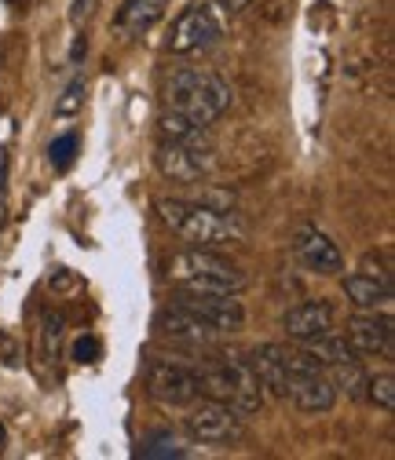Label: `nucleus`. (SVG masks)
<instances>
[{"instance_id":"nucleus-18","label":"nucleus","mask_w":395,"mask_h":460,"mask_svg":"<svg viewBox=\"0 0 395 460\" xmlns=\"http://www.w3.org/2000/svg\"><path fill=\"white\" fill-rule=\"evenodd\" d=\"M304 351L308 355H315L322 366H341V362H352L355 358V348L348 343V336L345 332H322V336H315V340H304Z\"/></svg>"},{"instance_id":"nucleus-19","label":"nucleus","mask_w":395,"mask_h":460,"mask_svg":"<svg viewBox=\"0 0 395 460\" xmlns=\"http://www.w3.org/2000/svg\"><path fill=\"white\" fill-rule=\"evenodd\" d=\"M157 128H161V139H176V143H209V132H205L202 125L187 121L184 113H173V110H165V113H161Z\"/></svg>"},{"instance_id":"nucleus-23","label":"nucleus","mask_w":395,"mask_h":460,"mask_svg":"<svg viewBox=\"0 0 395 460\" xmlns=\"http://www.w3.org/2000/svg\"><path fill=\"white\" fill-rule=\"evenodd\" d=\"M81 106H85V77H74L59 95V102H55V118H77Z\"/></svg>"},{"instance_id":"nucleus-29","label":"nucleus","mask_w":395,"mask_h":460,"mask_svg":"<svg viewBox=\"0 0 395 460\" xmlns=\"http://www.w3.org/2000/svg\"><path fill=\"white\" fill-rule=\"evenodd\" d=\"M85 51H88V44H85V37H77V40H74V48H70V59H74V63H81V59H85Z\"/></svg>"},{"instance_id":"nucleus-3","label":"nucleus","mask_w":395,"mask_h":460,"mask_svg":"<svg viewBox=\"0 0 395 460\" xmlns=\"http://www.w3.org/2000/svg\"><path fill=\"white\" fill-rule=\"evenodd\" d=\"M191 369H194V380H198V394L228 402V406H235L242 417L260 413L264 387H260L256 373L249 369V362L231 358V355H209V358L194 362Z\"/></svg>"},{"instance_id":"nucleus-28","label":"nucleus","mask_w":395,"mask_h":460,"mask_svg":"<svg viewBox=\"0 0 395 460\" xmlns=\"http://www.w3.org/2000/svg\"><path fill=\"white\" fill-rule=\"evenodd\" d=\"M212 4H220L223 12H246V8L253 4V0H212Z\"/></svg>"},{"instance_id":"nucleus-16","label":"nucleus","mask_w":395,"mask_h":460,"mask_svg":"<svg viewBox=\"0 0 395 460\" xmlns=\"http://www.w3.org/2000/svg\"><path fill=\"white\" fill-rule=\"evenodd\" d=\"M168 12V0H125L114 15V30L125 37H143L150 33Z\"/></svg>"},{"instance_id":"nucleus-13","label":"nucleus","mask_w":395,"mask_h":460,"mask_svg":"<svg viewBox=\"0 0 395 460\" xmlns=\"http://www.w3.org/2000/svg\"><path fill=\"white\" fill-rule=\"evenodd\" d=\"M249 369L256 373L260 387H267L278 398H286L290 380H293V373H290V348H282V343H260V348L253 351Z\"/></svg>"},{"instance_id":"nucleus-7","label":"nucleus","mask_w":395,"mask_h":460,"mask_svg":"<svg viewBox=\"0 0 395 460\" xmlns=\"http://www.w3.org/2000/svg\"><path fill=\"white\" fill-rule=\"evenodd\" d=\"M147 394L168 410L191 406L198 398L194 369L187 362H176V358H150L147 362Z\"/></svg>"},{"instance_id":"nucleus-25","label":"nucleus","mask_w":395,"mask_h":460,"mask_svg":"<svg viewBox=\"0 0 395 460\" xmlns=\"http://www.w3.org/2000/svg\"><path fill=\"white\" fill-rule=\"evenodd\" d=\"M99 355H103V343H99L95 336H81V340L74 343V358H77V362H99Z\"/></svg>"},{"instance_id":"nucleus-4","label":"nucleus","mask_w":395,"mask_h":460,"mask_svg":"<svg viewBox=\"0 0 395 460\" xmlns=\"http://www.w3.org/2000/svg\"><path fill=\"white\" fill-rule=\"evenodd\" d=\"M168 278H173L180 289L187 293H228V296H238L249 278L238 263L216 256L212 249H187L180 256L168 260Z\"/></svg>"},{"instance_id":"nucleus-6","label":"nucleus","mask_w":395,"mask_h":460,"mask_svg":"<svg viewBox=\"0 0 395 460\" xmlns=\"http://www.w3.org/2000/svg\"><path fill=\"white\" fill-rule=\"evenodd\" d=\"M154 164L165 180L173 183H202L209 172L216 168V157L209 143H176V139H161L154 150Z\"/></svg>"},{"instance_id":"nucleus-10","label":"nucleus","mask_w":395,"mask_h":460,"mask_svg":"<svg viewBox=\"0 0 395 460\" xmlns=\"http://www.w3.org/2000/svg\"><path fill=\"white\" fill-rule=\"evenodd\" d=\"M348 343L355 348V355H381V358H395V329L388 314L377 311H359L348 322Z\"/></svg>"},{"instance_id":"nucleus-1","label":"nucleus","mask_w":395,"mask_h":460,"mask_svg":"<svg viewBox=\"0 0 395 460\" xmlns=\"http://www.w3.org/2000/svg\"><path fill=\"white\" fill-rule=\"evenodd\" d=\"M157 212L165 226L194 249H220L231 242H246V223L231 208H212L205 201H184V198H161Z\"/></svg>"},{"instance_id":"nucleus-14","label":"nucleus","mask_w":395,"mask_h":460,"mask_svg":"<svg viewBox=\"0 0 395 460\" xmlns=\"http://www.w3.org/2000/svg\"><path fill=\"white\" fill-rule=\"evenodd\" d=\"M286 398L293 402L301 413H329V410L337 406V387L329 384V376H326L322 369H315V373L293 376Z\"/></svg>"},{"instance_id":"nucleus-15","label":"nucleus","mask_w":395,"mask_h":460,"mask_svg":"<svg viewBox=\"0 0 395 460\" xmlns=\"http://www.w3.org/2000/svg\"><path fill=\"white\" fill-rule=\"evenodd\" d=\"M282 329L290 332V340L304 343V340H315L322 332L333 329V307L322 304V300H304L297 307L286 311V318H282Z\"/></svg>"},{"instance_id":"nucleus-2","label":"nucleus","mask_w":395,"mask_h":460,"mask_svg":"<svg viewBox=\"0 0 395 460\" xmlns=\"http://www.w3.org/2000/svg\"><path fill=\"white\" fill-rule=\"evenodd\" d=\"M231 99H235L231 84L220 74L202 70V66H180L165 81V106L173 113H184L187 121H194L202 128L220 121L223 113H228Z\"/></svg>"},{"instance_id":"nucleus-21","label":"nucleus","mask_w":395,"mask_h":460,"mask_svg":"<svg viewBox=\"0 0 395 460\" xmlns=\"http://www.w3.org/2000/svg\"><path fill=\"white\" fill-rule=\"evenodd\" d=\"M147 460H180V456H187V449H184V442L173 435V431H154V435H147L143 438V449H139Z\"/></svg>"},{"instance_id":"nucleus-9","label":"nucleus","mask_w":395,"mask_h":460,"mask_svg":"<svg viewBox=\"0 0 395 460\" xmlns=\"http://www.w3.org/2000/svg\"><path fill=\"white\" fill-rule=\"evenodd\" d=\"M180 307H187L191 314H198L205 325H212L220 336H228V332H242L246 325V307L228 296V293H180L176 296Z\"/></svg>"},{"instance_id":"nucleus-17","label":"nucleus","mask_w":395,"mask_h":460,"mask_svg":"<svg viewBox=\"0 0 395 460\" xmlns=\"http://www.w3.org/2000/svg\"><path fill=\"white\" fill-rule=\"evenodd\" d=\"M345 296L352 300L355 311H388L391 307V281L370 278V274H352L345 278Z\"/></svg>"},{"instance_id":"nucleus-20","label":"nucleus","mask_w":395,"mask_h":460,"mask_svg":"<svg viewBox=\"0 0 395 460\" xmlns=\"http://www.w3.org/2000/svg\"><path fill=\"white\" fill-rule=\"evenodd\" d=\"M366 373H363V366H359V358H352V362H341V366H329V384L337 387V391H345L348 398H366Z\"/></svg>"},{"instance_id":"nucleus-5","label":"nucleus","mask_w":395,"mask_h":460,"mask_svg":"<svg viewBox=\"0 0 395 460\" xmlns=\"http://www.w3.org/2000/svg\"><path fill=\"white\" fill-rule=\"evenodd\" d=\"M184 428L194 442H205V446H228V442H238L246 435V417L228 406V402H216V398H202V402H191V410L184 417Z\"/></svg>"},{"instance_id":"nucleus-27","label":"nucleus","mask_w":395,"mask_h":460,"mask_svg":"<svg viewBox=\"0 0 395 460\" xmlns=\"http://www.w3.org/2000/svg\"><path fill=\"white\" fill-rule=\"evenodd\" d=\"M88 15H92V0H74L70 19H74V22H81V19H88Z\"/></svg>"},{"instance_id":"nucleus-22","label":"nucleus","mask_w":395,"mask_h":460,"mask_svg":"<svg viewBox=\"0 0 395 460\" xmlns=\"http://www.w3.org/2000/svg\"><path fill=\"white\" fill-rule=\"evenodd\" d=\"M366 398L373 402L377 410H384V413L395 410V376H391V369H384V373L366 380Z\"/></svg>"},{"instance_id":"nucleus-26","label":"nucleus","mask_w":395,"mask_h":460,"mask_svg":"<svg viewBox=\"0 0 395 460\" xmlns=\"http://www.w3.org/2000/svg\"><path fill=\"white\" fill-rule=\"evenodd\" d=\"M4 190H8V150L0 146V201H4Z\"/></svg>"},{"instance_id":"nucleus-8","label":"nucleus","mask_w":395,"mask_h":460,"mask_svg":"<svg viewBox=\"0 0 395 460\" xmlns=\"http://www.w3.org/2000/svg\"><path fill=\"white\" fill-rule=\"evenodd\" d=\"M220 37H223V26L216 22L212 8H209V4H191V8L173 22L168 51H173V55H198V51H209Z\"/></svg>"},{"instance_id":"nucleus-11","label":"nucleus","mask_w":395,"mask_h":460,"mask_svg":"<svg viewBox=\"0 0 395 460\" xmlns=\"http://www.w3.org/2000/svg\"><path fill=\"white\" fill-rule=\"evenodd\" d=\"M154 329L165 336V340H176V343H187V348H209V343H216V329L205 325L198 314H191L187 307L180 304H168L154 314Z\"/></svg>"},{"instance_id":"nucleus-12","label":"nucleus","mask_w":395,"mask_h":460,"mask_svg":"<svg viewBox=\"0 0 395 460\" xmlns=\"http://www.w3.org/2000/svg\"><path fill=\"white\" fill-rule=\"evenodd\" d=\"M293 249H297L301 263H304L308 270H315V274L333 278V274H341V270H345V256H341V249H337V245L329 242V234H322L319 226H301Z\"/></svg>"},{"instance_id":"nucleus-24","label":"nucleus","mask_w":395,"mask_h":460,"mask_svg":"<svg viewBox=\"0 0 395 460\" xmlns=\"http://www.w3.org/2000/svg\"><path fill=\"white\" fill-rule=\"evenodd\" d=\"M74 154H77V136H74V132L59 136V139H55V143L48 146V157H51V164L59 168V172L74 164Z\"/></svg>"},{"instance_id":"nucleus-30","label":"nucleus","mask_w":395,"mask_h":460,"mask_svg":"<svg viewBox=\"0 0 395 460\" xmlns=\"http://www.w3.org/2000/svg\"><path fill=\"white\" fill-rule=\"evenodd\" d=\"M4 442H8V431H4V424H0V449H4Z\"/></svg>"}]
</instances>
